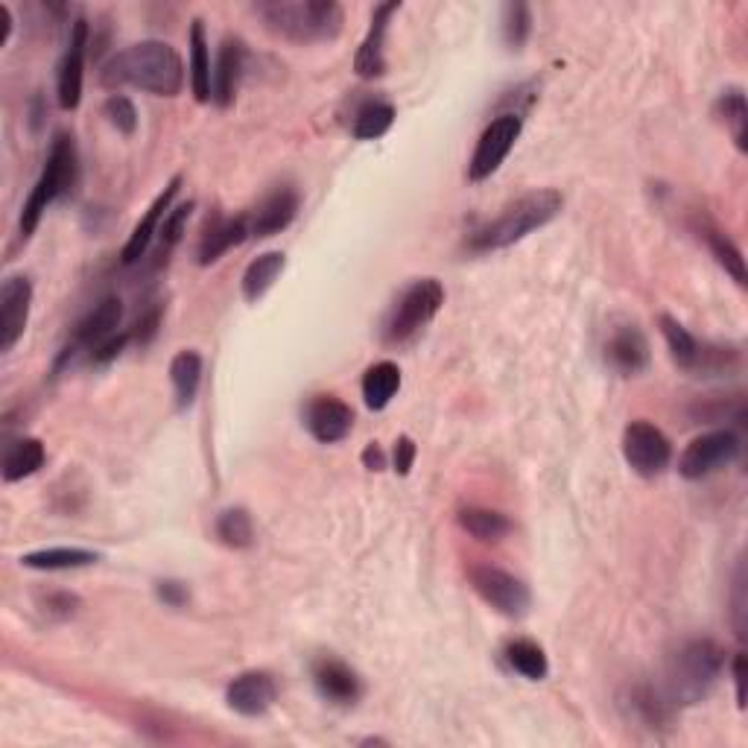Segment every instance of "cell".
<instances>
[{"label": "cell", "mask_w": 748, "mask_h": 748, "mask_svg": "<svg viewBox=\"0 0 748 748\" xmlns=\"http://www.w3.org/2000/svg\"><path fill=\"white\" fill-rule=\"evenodd\" d=\"M100 82L108 89L132 85L155 97H176L185 89V62L167 41H138L108 59Z\"/></svg>", "instance_id": "cell-1"}, {"label": "cell", "mask_w": 748, "mask_h": 748, "mask_svg": "<svg viewBox=\"0 0 748 748\" xmlns=\"http://www.w3.org/2000/svg\"><path fill=\"white\" fill-rule=\"evenodd\" d=\"M725 669V650L708 637H693L678 643L664 664L661 693L667 696L673 708L699 705L714 693L716 682Z\"/></svg>", "instance_id": "cell-2"}, {"label": "cell", "mask_w": 748, "mask_h": 748, "mask_svg": "<svg viewBox=\"0 0 748 748\" xmlns=\"http://www.w3.org/2000/svg\"><path fill=\"white\" fill-rule=\"evenodd\" d=\"M254 12L269 33L290 44H325L345 24V12L334 0H261Z\"/></svg>", "instance_id": "cell-3"}, {"label": "cell", "mask_w": 748, "mask_h": 748, "mask_svg": "<svg viewBox=\"0 0 748 748\" xmlns=\"http://www.w3.org/2000/svg\"><path fill=\"white\" fill-rule=\"evenodd\" d=\"M561 208H564V196L553 190V187H541V190L523 194L497 220L477 228L471 240H468V249L480 254L509 249V246L521 243L523 237H529L538 228L550 226L561 214Z\"/></svg>", "instance_id": "cell-4"}, {"label": "cell", "mask_w": 748, "mask_h": 748, "mask_svg": "<svg viewBox=\"0 0 748 748\" xmlns=\"http://www.w3.org/2000/svg\"><path fill=\"white\" fill-rule=\"evenodd\" d=\"M80 181V153H76L74 135L67 132H56L53 135V144H50L48 162H44V170H41L39 181L33 185L30 196H27L24 208H21V237H33V231L39 228L41 217L48 211L50 205L56 202L59 196L71 194Z\"/></svg>", "instance_id": "cell-5"}, {"label": "cell", "mask_w": 748, "mask_h": 748, "mask_svg": "<svg viewBox=\"0 0 748 748\" xmlns=\"http://www.w3.org/2000/svg\"><path fill=\"white\" fill-rule=\"evenodd\" d=\"M445 304V287L436 278H422L401 293L389 319L383 322V342L386 345H407L430 325Z\"/></svg>", "instance_id": "cell-6"}, {"label": "cell", "mask_w": 748, "mask_h": 748, "mask_svg": "<svg viewBox=\"0 0 748 748\" xmlns=\"http://www.w3.org/2000/svg\"><path fill=\"white\" fill-rule=\"evenodd\" d=\"M523 132V117L521 114H500L495 121L488 123L482 129L477 147H474L471 162H468V179L471 181H486L491 179L500 164L509 158V153L515 149L518 138Z\"/></svg>", "instance_id": "cell-7"}, {"label": "cell", "mask_w": 748, "mask_h": 748, "mask_svg": "<svg viewBox=\"0 0 748 748\" xmlns=\"http://www.w3.org/2000/svg\"><path fill=\"white\" fill-rule=\"evenodd\" d=\"M471 588L495 611H500L503 617H523L532 602V594L523 579H518L509 570L491 568V564H474L468 570Z\"/></svg>", "instance_id": "cell-8"}, {"label": "cell", "mask_w": 748, "mask_h": 748, "mask_svg": "<svg viewBox=\"0 0 748 748\" xmlns=\"http://www.w3.org/2000/svg\"><path fill=\"white\" fill-rule=\"evenodd\" d=\"M623 456H626L628 468L641 477H658L669 468L673 445L661 427L637 418L623 430Z\"/></svg>", "instance_id": "cell-9"}, {"label": "cell", "mask_w": 748, "mask_h": 748, "mask_svg": "<svg viewBox=\"0 0 748 748\" xmlns=\"http://www.w3.org/2000/svg\"><path fill=\"white\" fill-rule=\"evenodd\" d=\"M742 445L740 436L734 430H710L699 439H693L687 448H684L682 459H678V474L684 480H702V477H710L714 471L731 465L737 456H740Z\"/></svg>", "instance_id": "cell-10"}, {"label": "cell", "mask_w": 748, "mask_h": 748, "mask_svg": "<svg viewBox=\"0 0 748 748\" xmlns=\"http://www.w3.org/2000/svg\"><path fill=\"white\" fill-rule=\"evenodd\" d=\"M85 50H89V21L76 18L71 24V39L62 53L56 74V97L65 112H74L82 103V80H85Z\"/></svg>", "instance_id": "cell-11"}, {"label": "cell", "mask_w": 748, "mask_h": 748, "mask_svg": "<svg viewBox=\"0 0 748 748\" xmlns=\"http://www.w3.org/2000/svg\"><path fill=\"white\" fill-rule=\"evenodd\" d=\"M121 319H123V301L117 299V295H108V299L100 301L97 308L91 310L89 316L76 325L74 336H71V345H67V349L62 351V357H59L56 372L62 368V363H67V357H74L80 351H91V354H94L103 342L112 340V336L117 334V328H121Z\"/></svg>", "instance_id": "cell-12"}, {"label": "cell", "mask_w": 748, "mask_h": 748, "mask_svg": "<svg viewBox=\"0 0 748 748\" xmlns=\"http://www.w3.org/2000/svg\"><path fill=\"white\" fill-rule=\"evenodd\" d=\"M33 308V281L27 276H9L0 287V351H12L24 336Z\"/></svg>", "instance_id": "cell-13"}, {"label": "cell", "mask_w": 748, "mask_h": 748, "mask_svg": "<svg viewBox=\"0 0 748 748\" xmlns=\"http://www.w3.org/2000/svg\"><path fill=\"white\" fill-rule=\"evenodd\" d=\"M313 684H316L319 696L331 705H340V708H351L357 705L360 696H363V682L360 675L345 664V661L334 658V655H322V658L313 661Z\"/></svg>", "instance_id": "cell-14"}, {"label": "cell", "mask_w": 748, "mask_h": 748, "mask_svg": "<svg viewBox=\"0 0 748 748\" xmlns=\"http://www.w3.org/2000/svg\"><path fill=\"white\" fill-rule=\"evenodd\" d=\"M650 340L643 336L635 322H623V325L611 328L609 340H605V363L623 377H635L646 372L650 366Z\"/></svg>", "instance_id": "cell-15"}, {"label": "cell", "mask_w": 748, "mask_h": 748, "mask_svg": "<svg viewBox=\"0 0 748 748\" xmlns=\"http://www.w3.org/2000/svg\"><path fill=\"white\" fill-rule=\"evenodd\" d=\"M304 424L310 436L322 445H336L354 427V409L336 395H316L304 409Z\"/></svg>", "instance_id": "cell-16"}, {"label": "cell", "mask_w": 748, "mask_h": 748, "mask_svg": "<svg viewBox=\"0 0 748 748\" xmlns=\"http://www.w3.org/2000/svg\"><path fill=\"white\" fill-rule=\"evenodd\" d=\"M278 687L276 678L263 669H249L240 673L235 682L226 687L228 708L240 716H263L272 705H276Z\"/></svg>", "instance_id": "cell-17"}, {"label": "cell", "mask_w": 748, "mask_h": 748, "mask_svg": "<svg viewBox=\"0 0 748 748\" xmlns=\"http://www.w3.org/2000/svg\"><path fill=\"white\" fill-rule=\"evenodd\" d=\"M401 3L398 0H389V3H381L374 7L372 24H368V33L360 44L357 56H354V71L363 80H377V76L386 74V56H383V44H386V33H389L392 15H398Z\"/></svg>", "instance_id": "cell-18"}, {"label": "cell", "mask_w": 748, "mask_h": 748, "mask_svg": "<svg viewBox=\"0 0 748 748\" xmlns=\"http://www.w3.org/2000/svg\"><path fill=\"white\" fill-rule=\"evenodd\" d=\"M181 176H173L170 181H167V187H164L162 194L155 196L153 205L147 208V214L141 217L138 226L132 228L129 240H126V246H123V263H138L144 254H147L149 243H153V237H158V228H162L164 217H167V211H170L173 199L179 196L181 190Z\"/></svg>", "instance_id": "cell-19"}, {"label": "cell", "mask_w": 748, "mask_h": 748, "mask_svg": "<svg viewBox=\"0 0 748 748\" xmlns=\"http://www.w3.org/2000/svg\"><path fill=\"white\" fill-rule=\"evenodd\" d=\"M299 214V194H295L290 185L276 187L272 194L258 205V211L249 217V237H276L281 235L284 228H290V222L295 220Z\"/></svg>", "instance_id": "cell-20"}, {"label": "cell", "mask_w": 748, "mask_h": 748, "mask_svg": "<svg viewBox=\"0 0 748 748\" xmlns=\"http://www.w3.org/2000/svg\"><path fill=\"white\" fill-rule=\"evenodd\" d=\"M246 65V44L240 39H226L217 56L214 67V103L220 108H228L237 97V85L243 76Z\"/></svg>", "instance_id": "cell-21"}, {"label": "cell", "mask_w": 748, "mask_h": 748, "mask_svg": "<svg viewBox=\"0 0 748 748\" xmlns=\"http://www.w3.org/2000/svg\"><path fill=\"white\" fill-rule=\"evenodd\" d=\"M249 237V217H235V220H217L205 231L196 249V261L199 267H211L235 246H240Z\"/></svg>", "instance_id": "cell-22"}, {"label": "cell", "mask_w": 748, "mask_h": 748, "mask_svg": "<svg viewBox=\"0 0 748 748\" xmlns=\"http://www.w3.org/2000/svg\"><path fill=\"white\" fill-rule=\"evenodd\" d=\"M187 71H190V89H194V97L199 100V103H211L214 67L211 53H208V35H205V24L199 18H194V24H190V62H187Z\"/></svg>", "instance_id": "cell-23"}, {"label": "cell", "mask_w": 748, "mask_h": 748, "mask_svg": "<svg viewBox=\"0 0 748 748\" xmlns=\"http://www.w3.org/2000/svg\"><path fill=\"white\" fill-rule=\"evenodd\" d=\"M456 521L468 536L482 541V544H497V541H503L512 532V521L503 512H495V509H486V506H465L456 515Z\"/></svg>", "instance_id": "cell-24"}, {"label": "cell", "mask_w": 748, "mask_h": 748, "mask_svg": "<svg viewBox=\"0 0 748 748\" xmlns=\"http://www.w3.org/2000/svg\"><path fill=\"white\" fill-rule=\"evenodd\" d=\"M401 389V368L392 363V360H381L374 366L366 368L363 374V401L366 407L381 413L392 404V398L398 395Z\"/></svg>", "instance_id": "cell-25"}, {"label": "cell", "mask_w": 748, "mask_h": 748, "mask_svg": "<svg viewBox=\"0 0 748 748\" xmlns=\"http://www.w3.org/2000/svg\"><path fill=\"white\" fill-rule=\"evenodd\" d=\"M170 381L176 392V407L187 409L196 401V392L202 383V354L194 349L179 351L170 363Z\"/></svg>", "instance_id": "cell-26"}, {"label": "cell", "mask_w": 748, "mask_h": 748, "mask_svg": "<svg viewBox=\"0 0 748 748\" xmlns=\"http://www.w3.org/2000/svg\"><path fill=\"white\" fill-rule=\"evenodd\" d=\"M100 553L85 550V547H48L35 553L21 555V564L30 570H80L97 564Z\"/></svg>", "instance_id": "cell-27"}, {"label": "cell", "mask_w": 748, "mask_h": 748, "mask_svg": "<svg viewBox=\"0 0 748 748\" xmlns=\"http://www.w3.org/2000/svg\"><path fill=\"white\" fill-rule=\"evenodd\" d=\"M287 254L284 252H263L258 254L243 272V299L246 301H261L263 295L272 290V284L278 281V276L284 272Z\"/></svg>", "instance_id": "cell-28"}, {"label": "cell", "mask_w": 748, "mask_h": 748, "mask_svg": "<svg viewBox=\"0 0 748 748\" xmlns=\"http://www.w3.org/2000/svg\"><path fill=\"white\" fill-rule=\"evenodd\" d=\"M628 708L632 714L641 719L646 728H667L673 723V705L667 702V696L661 693V687H652V684H637L628 693Z\"/></svg>", "instance_id": "cell-29"}, {"label": "cell", "mask_w": 748, "mask_h": 748, "mask_svg": "<svg viewBox=\"0 0 748 748\" xmlns=\"http://www.w3.org/2000/svg\"><path fill=\"white\" fill-rule=\"evenodd\" d=\"M44 459H48V454H44L41 439L27 436V439L12 441L7 456H3V480L18 482V480H27V477H33L41 465H44Z\"/></svg>", "instance_id": "cell-30"}, {"label": "cell", "mask_w": 748, "mask_h": 748, "mask_svg": "<svg viewBox=\"0 0 748 748\" xmlns=\"http://www.w3.org/2000/svg\"><path fill=\"white\" fill-rule=\"evenodd\" d=\"M506 661L515 673H521L529 682H544L550 673V661H547L544 650L536 641L518 637V641L506 643Z\"/></svg>", "instance_id": "cell-31"}, {"label": "cell", "mask_w": 748, "mask_h": 748, "mask_svg": "<svg viewBox=\"0 0 748 748\" xmlns=\"http://www.w3.org/2000/svg\"><path fill=\"white\" fill-rule=\"evenodd\" d=\"M658 322H661V331H664V340H667V345H669V357L675 360V366L684 368V372H693L696 360H699L702 342L696 340V336H693L690 331L678 322V319L667 316V313H664Z\"/></svg>", "instance_id": "cell-32"}, {"label": "cell", "mask_w": 748, "mask_h": 748, "mask_svg": "<svg viewBox=\"0 0 748 748\" xmlns=\"http://www.w3.org/2000/svg\"><path fill=\"white\" fill-rule=\"evenodd\" d=\"M716 117L728 126V132L734 135V144L740 153H746V138H748V106L746 94L740 89H728L719 94L716 100Z\"/></svg>", "instance_id": "cell-33"}, {"label": "cell", "mask_w": 748, "mask_h": 748, "mask_svg": "<svg viewBox=\"0 0 748 748\" xmlns=\"http://www.w3.org/2000/svg\"><path fill=\"white\" fill-rule=\"evenodd\" d=\"M702 237H705V243H708L710 254L716 258V263L728 272V276L737 281L740 287H746V261H742V252L737 249V246L728 240V237L719 231L716 226H710V222H705L702 226Z\"/></svg>", "instance_id": "cell-34"}, {"label": "cell", "mask_w": 748, "mask_h": 748, "mask_svg": "<svg viewBox=\"0 0 748 748\" xmlns=\"http://www.w3.org/2000/svg\"><path fill=\"white\" fill-rule=\"evenodd\" d=\"M392 123H395V106L381 103V100H372V103H366V106L354 114L351 135L357 141H377L392 129Z\"/></svg>", "instance_id": "cell-35"}, {"label": "cell", "mask_w": 748, "mask_h": 748, "mask_svg": "<svg viewBox=\"0 0 748 748\" xmlns=\"http://www.w3.org/2000/svg\"><path fill=\"white\" fill-rule=\"evenodd\" d=\"M217 538L222 544L231 547V550H246V547L254 544V523L252 515L246 512L243 506H235V509H226L217 518Z\"/></svg>", "instance_id": "cell-36"}, {"label": "cell", "mask_w": 748, "mask_h": 748, "mask_svg": "<svg viewBox=\"0 0 748 748\" xmlns=\"http://www.w3.org/2000/svg\"><path fill=\"white\" fill-rule=\"evenodd\" d=\"M532 35V9L527 3H506L503 7V39L512 50H521Z\"/></svg>", "instance_id": "cell-37"}, {"label": "cell", "mask_w": 748, "mask_h": 748, "mask_svg": "<svg viewBox=\"0 0 748 748\" xmlns=\"http://www.w3.org/2000/svg\"><path fill=\"white\" fill-rule=\"evenodd\" d=\"M190 214H194V202H185L179 208H173L167 217H164L162 228H158V252L170 254L176 246H179L181 235H185L187 220H190Z\"/></svg>", "instance_id": "cell-38"}, {"label": "cell", "mask_w": 748, "mask_h": 748, "mask_svg": "<svg viewBox=\"0 0 748 748\" xmlns=\"http://www.w3.org/2000/svg\"><path fill=\"white\" fill-rule=\"evenodd\" d=\"M106 117L123 135H135V129H138V108L126 94H112L106 100Z\"/></svg>", "instance_id": "cell-39"}, {"label": "cell", "mask_w": 748, "mask_h": 748, "mask_svg": "<svg viewBox=\"0 0 748 748\" xmlns=\"http://www.w3.org/2000/svg\"><path fill=\"white\" fill-rule=\"evenodd\" d=\"M734 632L737 637H746V568H737V579H734Z\"/></svg>", "instance_id": "cell-40"}, {"label": "cell", "mask_w": 748, "mask_h": 748, "mask_svg": "<svg viewBox=\"0 0 748 748\" xmlns=\"http://www.w3.org/2000/svg\"><path fill=\"white\" fill-rule=\"evenodd\" d=\"M155 596H158L167 609H185L187 600H190V591H187L185 582L162 579V582H155Z\"/></svg>", "instance_id": "cell-41"}, {"label": "cell", "mask_w": 748, "mask_h": 748, "mask_svg": "<svg viewBox=\"0 0 748 748\" xmlns=\"http://www.w3.org/2000/svg\"><path fill=\"white\" fill-rule=\"evenodd\" d=\"M129 340H132V334H114L112 340L103 342V345L91 354V363H94V366H106V363H112V360L117 357L123 349H126V342Z\"/></svg>", "instance_id": "cell-42"}, {"label": "cell", "mask_w": 748, "mask_h": 748, "mask_svg": "<svg viewBox=\"0 0 748 748\" xmlns=\"http://www.w3.org/2000/svg\"><path fill=\"white\" fill-rule=\"evenodd\" d=\"M415 463V445L409 436H401L398 441H395V474H401V477H407L409 468H413Z\"/></svg>", "instance_id": "cell-43"}, {"label": "cell", "mask_w": 748, "mask_h": 748, "mask_svg": "<svg viewBox=\"0 0 748 748\" xmlns=\"http://www.w3.org/2000/svg\"><path fill=\"white\" fill-rule=\"evenodd\" d=\"M158 322H162V310H149L147 316L141 319L138 331H135V336H138L141 345H147V342L153 340L155 331H158Z\"/></svg>", "instance_id": "cell-44"}, {"label": "cell", "mask_w": 748, "mask_h": 748, "mask_svg": "<svg viewBox=\"0 0 748 748\" xmlns=\"http://www.w3.org/2000/svg\"><path fill=\"white\" fill-rule=\"evenodd\" d=\"M734 684H737V705L746 708V655H734Z\"/></svg>", "instance_id": "cell-45"}, {"label": "cell", "mask_w": 748, "mask_h": 748, "mask_svg": "<svg viewBox=\"0 0 748 748\" xmlns=\"http://www.w3.org/2000/svg\"><path fill=\"white\" fill-rule=\"evenodd\" d=\"M363 463H366L368 471H383V465H386V459H383V450L377 448V445H368L366 450H363Z\"/></svg>", "instance_id": "cell-46"}, {"label": "cell", "mask_w": 748, "mask_h": 748, "mask_svg": "<svg viewBox=\"0 0 748 748\" xmlns=\"http://www.w3.org/2000/svg\"><path fill=\"white\" fill-rule=\"evenodd\" d=\"M0 24H3V39H0V48H7L9 35H12V12H9L7 3H0Z\"/></svg>", "instance_id": "cell-47"}]
</instances>
